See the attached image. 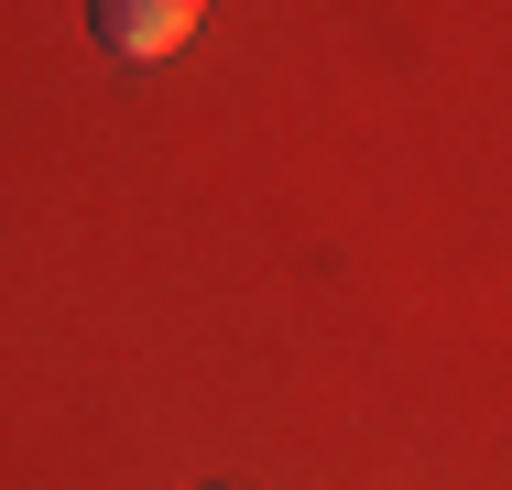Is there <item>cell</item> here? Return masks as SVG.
<instances>
[{
	"mask_svg": "<svg viewBox=\"0 0 512 490\" xmlns=\"http://www.w3.org/2000/svg\"><path fill=\"white\" fill-rule=\"evenodd\" d=\"M197 22H207V0H88V33H99L109 55H131V66L175 55Z\"/></svg>",
	"mask_w": 512,
	"mask_h": 490,
	"instance_id": "obj_1",
	"label": "cell"
}]
</instances>
